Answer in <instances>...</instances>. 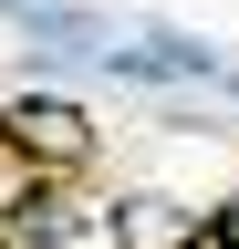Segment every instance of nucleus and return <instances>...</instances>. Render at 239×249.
Wrapping results in <instances>:
<instances>
[{
	"label": "nucleus",
	"mask_w": 239,
	"mask_h": 249,
	"mask_svg": "<svg viewBox=\"0 0 239 249\" xmlns=\"http://www.w3.org/2000/svg\"><path fill=\"white\" fill-rule=\"evenodd\" d=\"M198 239V208H177V197H125L114 208V249H187Z\"/></svg>",
	"instance_id": "7ed1b4c3"
},
{
	"label": "nucleus",
	"mask_w": 239,
	"mask_h": 249,
	"mask_svg": "<svg viewBox=\"0 0 239 249\" xmlns=\"http://www.w3.org/2000/svg\"><path fill=\"white\" fill-rule=\"evenodd\" d=\"M0 145H11L32 177H52V187L73 166H94V124H83L73 93H21V104H0Z\"/></svg>",
	"instance_id": "f257e3e1"
},
{
	"label": "nucleus",
	"mask_w": 239,
	"mask_h": 249,
	"mask_svg": "<svg viewBox=\"0 0 239 249\" xmlns=\"http://www.w3.org/2000/svg\"><path fill=\"white\" fill-rule=\"evenodd\" d=\"M104 73H125V83H219L229 62L208 52V42H187V31H104Z\"/></svg>",
	"instance_id": "f03ea898"
},
{
	"label": "nucleus",
	"mask_w": 239,
	"mask_h": 249,
	"mask_svg": "<svg viewBox=\"0 0 239 249\" xmlns=\"http://www.w3.org/2000/svg\"><path fill=\"white\" fill-rule=\"evenodd\" d=\"M21 11H32V0H0V21H21Z\"/></svg>",
	"instance_id": "20e7f679"
}]
</instances>
